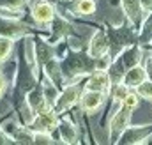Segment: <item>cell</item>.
<instances>
[{
	"label": "cell",
	"mask_w": 152,
	"mask_h": 145,
	"mask_svg": "<svg viewBox=\"0 0 152 145\" xmlns=\"http://www.w3.org/2000/svg\"><path fill=\"white\" fill-rule=\"evenodd\" d=\"M60 67H62V74L66 78V81H75L80 76L83 74H88L90 71L96 69V59H92L88 53L83 55V53H73V55H67L64 62H60Z\"/></svg>",
	"instance_id": "6da1fadb"
},
{
	"label": "cell",
	"mask_w": 152,
	"mask_h": 145,
	"mask_svg": "<svg viewBox=\"0 0 152 145\" xmlns=\"http://www.w3.org/2000/svg\"><path fill=\"white\" fill-rule=\"evenodd\" d=\"M80 96H81V85L76 83V81H71L67 85H64V89L60 90L58 97L55 99L53 103V110L57 113H64L69 108H73L76 103L80 101Z\"/></svg>",
	"instance_id": "7a4b0ae2"
},
{
	"label": "cell",
	"mask_w": 152,
	"mask_h": 145,
	"mask_svg": "<svg viewBox=\"0 0 152 145\" xmlns=\"http://www.w3.org/2000/svg\"><path fill=\"white\" fill-rule=\"evenodd\" d=\"M58 113L53 108H48L44 111H39L32 117V120L28 122V129L32 133H39V131H44V133H51L53 129H57L58 126Z\"/></svg>",
	"instance_id": "3957f363"
},
{
	"label": "cell",
	"mask_w": 152,
	"mask_h": 145,
	"mask_svg": "<svg viewBox=\"0 0 152 145\" xmlns=\"http://www.w3.org/2000/svg\"><path fill=\"white\" fill-rule=\"evenodd\" d=\"M131 113H133V111L127 108L126 105H120L118 110L113 113V117H112V120H110V142H112V144L118 142L120 135L127 129L129 120H131Z\"/></svg>",
	"instance_id": "277c9868"
},
{
	"label": "cell",
	"mask_w": 152,
	"mask_h": 145,
	"mask_svg": "<svg viewBox=\"0 0 152 145\" xmlns=\"http://www.w3.org/2000/svg\"><path fill=\"white\" fill-rule=\"evenodd\" d=\"M85 89L87 90H99L103 94H110V89H112V80H110V74L104 69H94V71L88 72V78H87V83H85Z\"/></svg>",
	"instance_id": "5b68a950"
},
{
	"label": "cell",
	"mask_w": 152,
	"mask_h": 145,
	"mask_svg": "<svg viewBox=\"0 0 152 145\" xmlns=\"http://www.w3.org/2000/svg\"><path fill=\"white\" fill-rule=\"evenodd\" d=\"M32 18L37 25H50L55 20V7L48 0H37L32 5Z\"/></svg>",
	"instance_id": "8992f818"
},
{
	"label": "cell",
	"mask_w": 152,
	"mask_h": 145,
	"mask_svg": "<svg viewBox=\"0 0 152 145\" xmlns=\"http://www.w3.org/2000/svg\"><path fill=\"white\" fill-rule=\"evenodd\" d=\"M108 50H110V36L104 30H96V34L88 42V55L92 59H99L106 55Z\"/></svg>",
	"instance_id": "52a82bcc"
},
{
	"label": "cell",
	"mask_w": 152,
	"mask_h": 145,
	"mask_svg": "<svg viewBox=\"0 0 152 145\" xmlns=\"http://www.w3.org/2000/svg\"><path fill=\"white\" fill-rule=\"evenodd\" d=\"M104 99H106V94H103V92H99V90H87V89H85V92L80 96L81 108L85 110V111H88V113H94L96 110L101 108L103 103H104Z\"/></svg>",
	"instance_id": "ba28073f"
},
{
	"label": "cell",
	"mask_w": 152,
	"mask_h": 145,
	"mask_svg": "<svg viewBox=\"0 0 152 145\" xmlns=\"http://www.w3.org/2000/svg\"><path fill=\"white\" fill-rule=\"evenodd\" d=\"M149 135H152V127L147 129V127H142V126H134V127L127 126V129L120 135L118 142L120 144H142V142L147 140Z\"/></svg>",
	"instance_id": "9c48e42d"
},
{
	"label": "cell",
	"mask_w": 152,
	"mask_h": 145,
	"mask_svg": "<svg viewBox=\"0 0 152 145\" xmlns=\"http://www.w3.org/2000/svg\"><path fill=\"white\" fill-rule=\"evenodd\" d=\"M27 105L32 108L34 113H39V111H44V110L51 108V105L48 103V99H46L44 90H42V87H41V85H34V89L28 92Z\"/></svg>",
	"instance_id": "30bf717a"
},
{
	"label": "cell",
	"mask_w": 152,
	"mask_h": 145,
	"mask_svg": "<svg viewBox=\"0 0 152 145\" xmlns=\"http://www.w3.org/2000/svg\"><path fill=\"white\" fill-rule=\"evenodd\" d=\"M149 76H147V69L145 67H142L140 64H136V66H133V67H129L127 71L124 72V76H122V83H126L129 89H136L142 81H145Z\"/></svg>",
	"instance_id": "8fae6325"
},
{
	"label": "cell",
	"mask_w": 152,
	"mask_h": 145,
	"mask_svg": "<svg viewBox=\"0 0 152 145\" xmlns=\"http://www.w3.org/2000/svg\"><path fill=\"white\" fill-rule=\"evenodd\" d=\"M117 59L122 62V66H124L126 71H127L129 67L136 66V64L142 60V50H140V46H136V44H129L126 50L120 51V55H118Z\"/></svg>",
	"instance_id": "7c38bea8"
},
{
	"label": "cell",
	"mask_w": 152,
	"mask_h": 145,
	"mask_svg": "<svg viewBox=\"0 0 152 145\" xmlns=\"http://www.w3.org/2000/svg\"><path fill=\"white\" fill-rule=\"evenodd\" d=\"M58 135H60V140L64 144H76V138H78V129L76 126L69 120V119H62L58 120Z\"/></svg>",
	"instance_id": "4fadbf2b"
},
{
	"label": "cell",
	"mask_w": 152,
	"mask_h": 145,
	"mask_svg": "<svg viewBox=\"0 0 152 145\" xmlns=\"http://www.w3.org/2000/svg\"><path fill=\"white\" fill-rule=\"evenodd\" d=\"M34 50H36V59L41 66H44L50 59L55 57V50L50 42H46L44 39H34Z\"/></svg>",
	"instance_id": "5bb4252c"
},
{
	"label": "cell",
	"mask_w": 152,
	"mask_h": 145,
	"mask_svg": "<svg viewBox=\"0 0 152 145\" xmlns=\"http://www.w3.org/2000/svg\"><path fill=\"white\" fill-rule=\"evenodd\" d=\"M122 9L126 12V16L129 18V21L136 27L142 20V5H140V0H122Z\"/></svg>",
	"instance_id": "9a60e30c"
},
{
	"label": "cell",
	"mask_w": 152,
	"mask_h": 145,
	"mask_svg": "<svg viewBox=\"0 0 152 145\" xmlns=\"http://www.w3.org/2000/svg\"><path fill=\"white\" fill-rule=\"evenodd\" d=\"M73 9L78 14H94L96 12V2L94 0H76Z\"/></svg>",
	"instance_id": "2e32d148"
},
{
	"label": "cell",
	"mask_w": 152,
	"mask_h": 145,
	"mask_svg": "<svg viewBox=\"0 0 152 145\" xmlns=\"http://www.w3.org/2000/svg\"><path fill=\"white\" fill-rule=\"evenodd\" d=\"M12 41L14 39L0 34V62H5L9 59V55L12 51Z\"/></svg>",
	"instance_id": "e0dca14e"
},
{
	"label": "cell",
	"mask_w": 152,
	"mask_h": 145,
	"mask_svg": "<svg viewBox=\"0 0 152 145\" xmlns=\"http://www.w3.org/2000/svg\"><path fill=\"white\" fill-rule=\"evenodd\" d=\"M129 92H131V89H129L126 83H122V81L115 83V87H113V101L115 103H122Z\"/></svg>",
	"instance_id": "ac0fdd59"
},
{
	"label": "cell",
	"mask_w": 152,
	"mask_h": 145,
	"mask_svg": "<svg viewBox=\"0 0 152 145\" xmlns=\"http://www.w3.org/2000/svg\"><path fill=\"white\" fill-rule=\"evenodd\" d=\"M136 94H138L140 97H143V99L152 101V80L151 78H147L145 81H142V83L136 87Z\"/></svg>",
	"instance_id": "d6986e66"
},
{
	"label": "cell",
	"mask_w": 152,
	"mask_h": 145,
	"mask_svg": "<svg viewBox=\"0 0 152 145\" xmlns=\"http://www.w3.org/2000/svg\"><path fill=\"white\" fill-rule=\"evenodd\" d=\"M27 4V0H0V7L4 9H14V11H21V7Z\"/></svg>",
	"instance_id": "ffe728a7"
},
{
	"label": "cell",
	"mask_w": 152,
	"mask_h": 145,
	"mask_svg": "<svg viewBox=\"0 0 152 145\" xmlns=\"http://www.w3.org/2000/svg\"><path fill=\"white\" fill-rule=\"evenodd\" d=\"M138 99H140V96H138V94H134V92H129V94L126 96V99L122 101V105H126L127 108L133 111V110L138 106Z\"/></svg>",
	"instance_id": "44dd1931"
},
{
	"label": "cell",
	"mask_w": 152,
	"mask_h": 145,
	"mask_svg": "<svg viewBox=\"0 0 152 145\" xmlns=\"http://www.w3.org/2000/svg\"><path fill=\"white\" fill-rule=\"evenodd\" d=\"M34 144H53L50 133H44V131H39L34 133Z\"/></svg>",
	"instance_id": "7402d4cb"
},
{
	"label": "cell",
	"mask_w": 152,
	"mask_h": 145,
	"mask_svg": "<svg viewBox=\"0 0 152 145\" xmlns=\"http://www.w3.org/2000/svg\"><path fill=\"white\" fill-rule=\"evenodd\" d=\"M140 5H142V11L145 14H149L152 11V0H140Z\"/></svg>",
	"instance_id": "603a6c76"
},
{
	"label": "cell",
	"mask_w": 152,
	"mask_h": 145,
	"mask_svg": "<svg viewBox=\"0 0 152 145\" xmlns=\"http://www.w3.org/2000/svg\"><path fill=\"white\" fill-rule=\"evenodd\" d=\"M145 62H147V64H145V69H147V76H149V78L152 80V55L145 59Z\"/></svg>",
	"instance_id": "cb8c5ba5"
},
{
	"label": "cell",
	"mask_w": 152,
	"mask_h": 145,
	"mask_svg": "<svg viewBox=\"0 0 152 145\" xmlns=\"http://www.w3.org/2000/svg\"><path fill=\"white\" fill-rule=\"evenodd\" d=\"M11 142H12V140L9 138V135L0 127V144H11Z\"/></svg>",
	"instance_id": "d4e9b609"
},
{
	"label": "cell",
	"mask_w": 152,
	"mask_h": 145,
	"mask_svg": "<svg viewBox=\"0 0 152 145\" xmlns=\"http://www.w3.org/2000/svg\"><path fill=\"white\" fill-rule=\"evenodd\" d=\"M5 89H7V81H5V78H4V74L0 72V97L4 96V92H5Z\"/></svg>",
	"instance_id": "484cf974"
}]
</instances>
